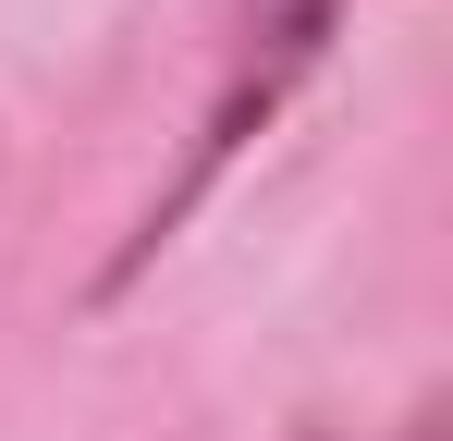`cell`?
I'll return each mask as SVG.
<instances>
[{"label":"cell","instance_id":"6da1fadb","mask_svg":"<svg viewBox=\"0 0 453 441\" xmlns=\"http://www.w3.org/2000/svg\"><path fill=\"white\" fill-rule=\"evenodd\" d=\"M343 12H356V0H209V86H196V123H184V147H172V172L135 197L123 245L86 270V319H111V306L184 245V220L245 172V147H270V123L319 86Z\"/></svg>","mask_w":453,"mask_h":441}]
</instances>
